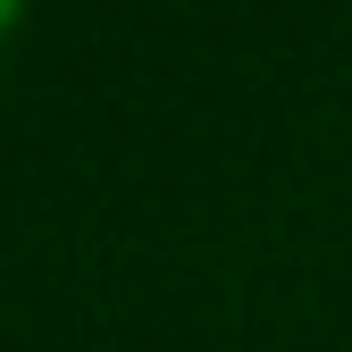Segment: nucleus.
<instances>
[{
    "label": "nucleus",
    "instance_id": "nucleus-1",
    "mask_svg": "<svg viewBox=\"0 0 352 352\" xmlns=\"http://www.w3.org/2000/svg\"><path fill=\"white\" fill-rule=\"evenodd\" d=\"M9 17H17V0H0V34H9Z\"/></svg>",
    "mask_w": 352,
    "mask_h": 352
}]
</instances>
